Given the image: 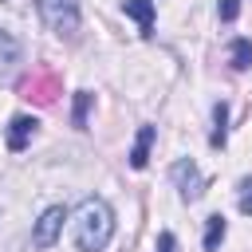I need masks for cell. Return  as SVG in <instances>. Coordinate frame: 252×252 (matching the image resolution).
Wrapping results in <instances>:
<instances>
[{"mask_svg": "<svg viewBox=\"0 0 252 252\" xmlns=\"http://www.w3.org/2000/svg\"><path fill=\"white\" fill-rule=\"evenodd\" d=\"M71 232H75L79 252H102L114 236V209L102 197H83V205L71 220Z\"/></svg>", "mask_w": 252, "mask_h": 252, "instance_id": "6da1fadb", "label": "cell"}, {"mask_svg": "<svg viewBox=\"0 0 252 252\" xmlns=\"http://www.w3.org/2000/svg\"><path fill=\"white\" fill-rule=\"evenodd\" d=\"M35 12H39V20L47 24V32H55L59 39H71V35L79 32V24H83L75 0H35Z\"/></svg>", "mask_w": 252, "mask_h": 252, "instance_id": "7a4b0ae2", "label": "cell"}, {"mask_svg": "<svg viewBox=\"0 0 252 252\" xmlns=\"http://www.w3.org/2000/svg\"><path fill=\"white\" fill-rule=\"evenodd\" d=\"M169 181L177 185V197L189 205V201H197L201 193H205V177L197 173V165H193V158H177L173 165H169Z\"/></svg>", "mask_w": 252, "mask_h": 252, "instance_id": "3957f363", "label": "cell"}, {"mask_svg": "<svg viewBox=\"0 0 252 252\" xmlns=\"http://www.w3.org/2000/svg\"><path fill=\"white\" fill-rule=\"evenodd\" d=\"M63 220H67V209L63 205H51V209H43L39 213V220H35V228H32V248H51L55 240H59V232H63Z\"/></svg>", "mask_w": 252, "mask_h": 252, "instance_id": "277c9868", "label": "cell"}, {"mask_svg": "<svg viewBox=\"0 0 252 252\" xmlns=\"http://www.w3.org/2000/svg\"><path fill=\"white\" fill-rule=\"evenodd\" d=\"M20 94H24V98H35V102H55V94H59V79H55L51 71H35L32 79L20 83Z\"/></svg>", "mask_w": 252, "mask_h": 252, "instance_id": "5b68a950", "label": "cell"}, {"mask_svg": "<svg viewBox=\"0 0 252 252\" xmlns=\"http://www.w3.org/2000/svg\"><path fill=\"white\" fill-rule=\"evenodd\" d=\"M35 130H39V122H35L32 114H16V118L8 122V130H4V146H8L12 154H20V150L35 138Z\"/></svg>", "mask_w": 252, "mask_h": 252, "instance_id": "8992f818", "label": "cell"}, {"mask_svg": "<svg viewBox=\"0 0 252 252\" xmlns=\"http://www.w3.org/2000/svg\"><path fill=\"white\" fill-rule=\"evenodd\" d=\"M154 138H158L154 126H138V138H134V146H130V169H146V165H150Z\"/></svg>", "mask_w": 252, "mask_h": 252, "instance_id": "52a82bcc", "label": "cell"}, {"mask_svg": "<svg viewBox=\"0 0 252 252\" xmlns=\"http://www.w3.org/2000/svg\"><path fill=\"white\" fill-rule=\"evenodd\" d=\"M122 12L130 20H138V32L146 39L154 35V0H122Z\"/></svg>", "mask_w": 252, "mask_h": 252, "instance_id": "ba28073f", "label": "cell"}, {"mask_svg": "<svg viewBox=\"0 0 252 252\" xmlns=\"http://www.w3.org/2000/svg\"><path fill=\"white\" fill-rule=\"evenodd\" d=\"M20 55H24V47H20V39H16V35H8V32L0 28V79H8V75L16 71V63H20Z\"/></svg>", "mask_w": 252, "mask_h": 252, "instance_id": "9c48e42d", "label": "cell"}, {"mask_svg": "<svg viewBox=\"0 0 252 252\" xmlns=\"http://www.w3.org/2000/svg\"><path fill=\"white\" fill-rule=\"evenodd\" d=\"M224 232H228V220H224L220 213L205 217V252H217L220 240H224Z\"/></svg>", "mask_w": 252, "mask_h": 252, "instance_id": "30bf717a", "label": "cell"}, {"mask_svg": "<svg viewBox=\"0 0 252 252\" xmlns=\"http://www.w3.org/2000/svg\"><path fill=\"white\" fill-rule=\"evenodd\" d=\"M224 126H228V102H217V106H213V134H209V146H213V150L224 146V138H228Z\"/></svg>", "mask_w": 252, "mask_h": 252, "instance_id": "8fae6325", "label": "cell"}, {"mask_svg": "<svg viewBox=\"0 0 252 252\" xmlns=\"http://www.w3.org/2000/svg\"><path fill=\"white\" fill-rule=\"evenodd\" d=\"M228 59H232V71H248L252 67V39H232L228 43Z\"/></svg>", "mask_w": 252, "mask_h": 252, "instance_id": "7c38bea8", "label": "cell"}, {"mask_svg": "<svg viewBox=\"0 0 252 252\" xmlns=\"http://www.w3.org/2000/svg\"><path fill=\"white\" fill-rule=\"evenodd\" d=\"M91 102H94V94H91V91H75V106H71V122H75L79 130H87V114H91Z\"/></svg>", "mask_w": 252, "mask_h": 252, "instance_id": "4fadbf2b", "label": "cell"}, {"mask_svg": "<svg viewBox=\"0 0 252 252\" xmlns=\"http://www.w3.org/2000/svg\"><path fill=\"white\" fill-rule=\"evenodd\" d=\"M217 16H220L224 24H232V20L240 16V0H220V4H217Z\"/></svg>", "mask_w": 252, "mask_h": 252, "instance_id": "5bb4252c", "label": "cell"}, {"mask_svg": "<svg viewBox=\"0 0 252 252\" xmlns=\"http://www.w3.org/2000/svg\"><path fill=\"white\" fill-rule=\"evenodd\" d=\"M236 205H240V213H244V217H252V177H244V181H240V201H236Z\"/></svg>", "mask_w": 252, "mask_h": 252, "instance_id": "9a60e30c", "label": "cell"}, {"mask_svg": "<svg viewBox=\"0 0 252 252\" xmlns=\"http://www.w3.org/2000/svg\"><path fill=\"white\" fill-rule=\"evenodd\" d=\"M158 252H177V236L165 228V232H158Z\"/></svg>", "mask_w": 252, "mask_h": 252, "instance_id": "2e32d148", "label": "cell"}]
</instances>
